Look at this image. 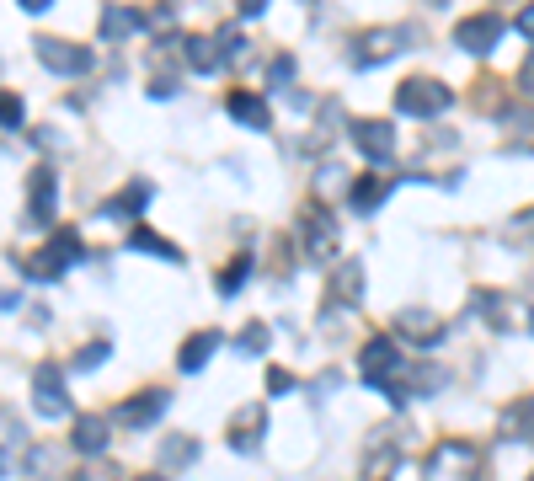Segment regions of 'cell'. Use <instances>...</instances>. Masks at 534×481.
I'll return each instance as SVG.
<instances>
[{"label":"cell","mask_w":534,"mask_h":481,"mask_svg":"<svg viewBox=\"0 0 534 481\" xmlns=\"http://www.w3.org/2000/svg\"><path fill=\"white\" fill-rule=\"evenodd\" d=\"M107 359V343H86L81 353H75V369H97Z\"/></svg>","instance_id":"obj_31"},{"label":"cell","mask_w":534,"mask_h":481,"mask_svg":"<svg viewBox=\"0 0 534 481\" xmlns=\"http://www.w3.org/2000/svg\"><path fill=\"white\" fill-rule=\"evenodd\" d=\"M166 391H155V385H150V391H139V396H129V401H123V407L113 412V423H123V428H145V423H155V417H161L166 412Z\"/></svg>","instance_id":"obj_13"},{"label":"cell","mask_w":534,"mask_h":481,"mask_svg":"<svg viewBox=\"0 0 534 481\" xmlns=\"http://www.w3.org/2000/svg\"><path fill=\"white\" fill-rule=\"evenodd\" d=\"M225 113L235 123H246V129H267V102L257 97V91H230L225 97Z\"/></svg>","instance_id":"obj_20"},{"label":"cell","mask_w":534,"mask_h":481,"mask_svg":"<svg viewBox=\"0 0 534 481\" xmlns=\"http://www.w3.org/2000/svg\"><path fill=\"white\" fill-rule=\"evenodd\" d=\"M326 294H332V305H342V310L364 305V262L342 257L332 268V278H326Z\"/></svg>","instance_id":"obj_12"},{"label":"cell","mask_w":534,"mask_h":481,"mask_svg":"<svg viewBox=\"0 0 534 481\" xmlns=\"http://www.w3.org/2000/svg\"><path fill=\"white\" fill-rule=\"evenodd\" d=\"M508 439H534V396H524V401H513L508 412H502V423H497Z\"/></svg>","instance_id":"obj_23"},{"label":"cell","mask_w":534,"mask_h":481,"mask_svg":"<svg viewBox=\"0 0 534 481\" xmlns=\"http://www.w3.org/2000/svg\"><path fill=\"white\" fill-rule=\"evenodd\" d=\"M267 348V327H262V321H251V327L241 332V353H262Z\"/></svg>","instance_id":"obj_30"},{"label":"cell","mask_w":534,"mask_h":481,"mask_svg":"<svg viewBox=\"0 0 534 481\" xmlns=\"http://www.w3.org/2000/svg\"><path fill=\"white\" fill-rule=\"evenodd\" d=\"M75 449L81 455H102L107 449V439H113V417H102V412H86V417H75Z\"/></svg>","instance_id":"obj_16"},{"label":"cell","mask_w":534,"mask_h":481,"mask_svg":"<svg viewBox=\"0 0 534 481\" xmlns=\"http://www.w3.org/2000/svg\"><path fill=\"white\" fill-rule=\"evenodd\" d=\"M358 375L369 385H380V391H390V385L401 380V348L390 343V337H369L364 353H358Z\"/></svg>","instance_id":"obj_6"},{"label":"cell","mask_w":534,"mask_h":481,"mask_svg":"<svg viewBox=\"0 0 534 481\" xmlns=\"http://www.w3.org/2000/svg\"><path fill=\"white\" fill-rule=\"evenodd\" d=\"M518 81H524V91H529V97H534V54L524 59V75H518Z\"/></svg>","instance_id":"obj_36"},{"label":"cell","mask_w":534,"mask_h":481,"mask_svg":"<svg viewBox=\"0 0 534 481\" xmlns=\"http://www.w3.org/2000/svg\"><path fill=\"white\" fill-rule=\"evenodd\" d=\"M33 49H38V59H43L54 75H86L91 59H97L91 49H81V43H65V38H49V33L33 38Z\"/></svg>","instance_id":"obj_7"},{"label":"cell","mask_w":534,"mask_h":481,"mask_svg":"<svg viewBox=\"0 0 534 481\" xmlns=\"http://www.w3.org/2000/svg\"><path fill=\"white\" fill-rule=\"evenodd\" d=\"M267 75H273V86H289V81H294V59H289V54H278L273 65H267Z\"/></svg>","instance_id":"obj_33"},{"label":"cell","mask_w":534,"mask_h":481,"mask_svg":"<svg viewBox=\"0 0 534 481\" xmlns=\"http://www.w3.org/2000/svg\"><path fill=\"white\" fill-rule=\"evenodd\" d=\"M396 107L406 118H438L449 107V86L433 81V75H412V81L396 86Z\"/></svg>","instance_id":"obj_3"},{"label":"cell","mask_w":534,"mask_h":481,"mask_svg":"<svg viewBox=\"0 0 534 481\" xmlns=\"http://www.w3.org/2000/svg\"><path fill=\"white\" fill-rule=\"evenodd\" d=\"M353 145L364 161L374 166H385V161H396V129H390L385 118H364V123H353Z\"/></svg>","instance_id":"obj_10"},{"label":"cell","mask_w":534,"mask_h":481,"mask_svg":"<svg viewBox=\"0 0 534 481\" xmlns=\"http://www.w3.org/2000/svg\"><path fill=\"white\" fill-rule=\"evenodd\" d=\"M75 257H81V236H75V230H54V241L43 246V252L22 257V273L38 278V284H49V278H59Z\"/></svg>","instance_id":"obj_2"},{"label":"cell","mask_w":534,"mask_h":481,"mask_svg":"<svg viewBox=\"0 0 534 481\" xmlns=\"http://www.w3.org/2000/svg\"><path fill=\"white\" fill-rule=\"evenodd\" d=\"M219 348V332H198V337H187L182 353H177V364L187 369V375H198L203 364H209V353Z\"/></svg>","instance_id":"obj_22"},{"label":"cell","mask_w":534,"mask_h":481,"mask_svg":"<svg viewBox=\"0 0 534 481\" xmlns=\"http://www.w3.org/2000/svg\"><path fill=\"white\" fill-rule=\"evenodd\" d=\"M182 460H198V439H187V433L161 449V465H182Z\"/></svg>","instance_id":"obj_28"},{"label":"cell","mask_w":534,"mask_h":481,"mask_svg":"<svg viewBox=\"0 0 534 481\" xmlns=\"http://www.w3.org/2000/svg\"><path fill=\"white\" fill-rule=\"evenodd\" d=\"M267 391H273V396H284V391H294V375H289V369H267Z\"/></svg>","instance_id":"obj_34"},{"label":"cell","mask_w":534,"mask_h":481,"mask_svg":"<svg viewBox=\"0 0 534 481\" xmlns=\"http://www.w3.org/2000/svg\"><path fill=\"white\" fill-rule=\"evenodd\" d=\"M518 33H524V38H534V6H524V11H518Z\"/></svg>","instance_id":"obj_35"},{"label":"cell","mask_w":534,"mask_h":481,"mask_svg":"<svg viewBox=\"0 0 534 481\" xmlns=\"http://www.w3.org/2000/svg\"><path fill=\"white\" fill-rule=\"evenodd\" d=\"M134 481H166V476H134Z\"/></svg>","instance_id":"obj_37"},{"label":"cell","mask_w":534,"mask_h":481,"mask_svg":"<svg viewBox=\"0 0 534 481\" xmlns=\"http://www.w3.org/2000/svg\"><path fill=\"white\" fill-rule=\"evenodd\" d=\"M70 481H118L113 465H81V471H70Z\"/></svg>","instance_id":"obj_32"},{"label":"cell","mask_w":534,"mask_h":481,"mask_svg":"<svg viewBox=\"0 0 534 481\" xmlns=\"http://www.w3.org/2000/svg\"><path fill=\"white\" fill-rule=\"evenodd\" d=\"M396 327H401L406 337H412L417 348H433L438 337H444V321H438L433 310H417V305H406V310H401V316H396Z\"/></svg>","instance_id":"obj_17"},{"label":"cell","mask_w":534,"mask_h":481,"mask_svg":"<svg viewBox=\"0 0 534 481\" xmlns=\"http://www.w3.org/2000/svg\"><path fill=\"white\" fill-rule=\"evenodd\" d=\"M476 471H481V455L465 439H449L428 455V481H476Z\"/></svg>","instance_id":"obj_4"},{"label":"cell","mask_w":534,"mask_h":481,"mask_svg":"<svg viewBox=\"0 0 534 481\" xmlns=\"http://www.w3.org/2000/svg\"><path fill=\"white\" fill-rule=\"evenodd\" d=\"M49 220H54V172L38 166L27 177V225H49Z\"/></svg>","instance_id":"obj_14"},{"label":"cell","mask_w":534,"mask_h":481,"mask_svg":"<svg viewBox=\"0 0 534 481\" xmlns=\"http://www.w3.org/2000/svg\"><path fill=\"white\" fill-rule=\"evenodd\" d=\"M0 123H6V129H17V123H22V97L0 91Z\"/></svg>","instance_id":"obj_29"},{"label":"cell","mask_w":534,"mask_h":481,"mask_svg":"<svg viewBox=\"0 0 534 481\" xmlns=\"http://www.w3.org/2000/svg\"><path fill=\"white\" fill-rule=\"evenodd\" d=\"M262 428H267V412L262 407H241V412L230 417V449L251 455V449L262 444Z\"/></svg>","instance_id":"obj_18"},{"label":"cell","mask_w":534,"mask_h":481,"mask_svg":"<svg viewBox=\"0 0 534 481\" xmlns=\"http://www.w3.org/2000/svg\"><path fill=\"white\" fill-rule=\"evenodd\" d=\"M145 27H150V11H139V6H107L102 11V38L107 43H123V38L145 33Z\"/></svg>","instance_id":"obj_15"},{"label":"cell","mask_w":534,"mask_h":481,"mask_svg":"<svg viewBox=\"0 0 534 481\" xmlns=\"http://www.w3.org/2000/svg\"><path fill=\"white\" fill-rule=\"evenodd\" d=\"M406 27H369V33L353 38V65H385L396 49H406Z\"/></svg>","instance_id":"obj_9"},{"label":"cell","mask_w":534,"mask_h":481,"mask_svg":"<svg viewBox=\"0 0 534 481\" xmlns=\"http://www.w3.org/2000/svg\"><path fill=\"white\" fill-rule=\"evenodd\" d=\"M390 193V182L385 177H364V182H353V209H380V198Z\"/></svg>","instance_id":"obj_27"},{"label":"cell","mask_w":534,"mask_h":481,"mask_svg":"<svg viewBox=\"0 0 534 481\" xmlns=\"http://www.w3.org/2000/svg\"><path fill=\"white\" fill-rule=\"evenodd\" d=\"M497 38H502V17H497V11H470V17L454 22V43H460L465 54L497 49Z\"/></svg>","instance_id":"obj_8"},{"label":"cell","mask_w":534,"mask_h":481,"mask_svg":"<svg viewBox=\"0 0 534 481\" xmlns=\"http://www.w3.org/2000/svg\"><path fill=\"white\" fill-rule=\"evenodd\" d=\"M145 204H150V182H129V188L107 204V214H113V220H129V214H139Z\"/></svg>","instance_id":"obj_24"},{"label":"cell","mask_w":534,"mask_h":481,"mask_svg":"<svg viewBox=\"0 0 534 481\" xmlns=\"http://www.w3.org/2000/svg\"><path fill=\"white\" fill-rule=\"evenodd\" d=\"M246 278H251V257H246V252H235V257L225 262V268H219V278H214V289H219V294H225V300H230V294H235V289H241V284H246Z\"/></svg>","instance_id":"obj_25"},{"label":"cell","mask_w":534,"mask_h":481,"mask_svg":"<svg viewBox=\"0 0 534 481\" xmlns=\"http://www.w3.org/2000/svg\"><path fill=\"white\" fill-rule=\"evenodd\" d=\"M470 305H476V316L492 321L497 332H529L534 327V310L518 305L513 294H502V289H476V294H470Z\"/></svg>","instance_id":"obj_1"},{"label":"cell","mask_w":534,"mask_h":481,"mask_svg":"<svg viewBox=\"0 0 534 481\" xmlns=\"http://www.w3.org/2000/svg\"><path fill=\"white\" fill-rule=\"evenodd\" d=\"M33 407H38V417H65V407H70V396H65V369H59L54 359L38 364V375H33Z\"/></svg>","instance_id":"obj_11"},{"label":"cell","mask_w":534,"mask_h":481,"mask_svg":"<svg viewBox=\"0 0 534 481\" xmlns=\"http://www.w3.org/2000/svg\"><path fill=\"white\" fill-rule=\"evenodd\" d=\"M300 236H305V257L310 262H332L337 257V220L326 204H305L300 209Z\"/></svg>","instance_id":"obj_5"},{"label":"cell","mask_w":534,"mask_h":481,"mask_svg":"<svg viewBox=\"0 0 534 481\" xmlns=\"http://www.w3.org/2000/svg\"><path fill=\"white\" fill-rule=\"evenodd\" d=\"M182 49H187V65H193L198 75H214L219 65H225V49H219V38L193 33V38H182Z\"/></svg>","instance_id":"obj_21"},{"label":"cell","mask_w":534,"mask_h":481,"mask_svg":"<svg viewBox=\"0 0 534 481\" xmlns=\"http://www.w3.org/2000/svg\"><path fill=\"white\" fill-rule=\"evenodd\" d=\"M129 246H134V252H155V257H166V262H182V252H177V246H171V241H161V236H155V230H145V225H139L134 236H129Z\"/></svg>","instance_id":"obj_26"},{"label":"cell","mask_w":534,"mask_h":481,"mask_svg":"<svg viewBox=\"0 0 534 481\" xmlns=\"http://www.w3.org/2000/svg\"><path fill=\"white\" fill-rule=\"evenodd\" d=\"M529 481H534V476H529Z\"/></svg>","instance_id":"obj_38"},{"label":"cell","mask_w":534,"mask_h":481,"mask_svg":"<svg viewBox=\"0 0 534 481\" xmlns=\"http://www.w3.org/2000/svg\"><path fill=\"white\" fill-rule=\"evenodd\" d=\"M396 460H401V444L390 439V428H380V433H374V449L364 455V476H369V481H390Z\"/></svg>","instance_id":"obj_19"}]
</instances>
